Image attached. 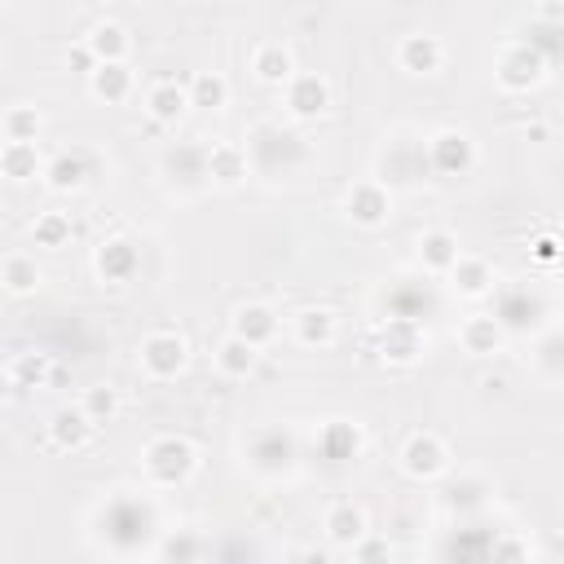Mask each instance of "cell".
Returning <instances> with one entry per match:
<instances>
[{
	"label": "cell",
	"mask_w": 564,
	"mask_h": 564,
	"mask_svg": "<svg viewBox=\"0 0 564 564\" xmlns=\"http://www.w3.org/2000/svg\"><path fill=\"white\" fill-rule=\"evenodd\" d=\"M141 463H145L150 485H159V489H176V485H185V480L194 476V467H198V449H194L185 436L167 432V436H154V441L145 445Z\"/></svg>",
	"instance_id": "6da1fadb"
},
{
	"label": "cell",
	"mask_w": 564,
	"mask_h": 564,
	"mask_svg": "<svg viewBox=\"0 0 564 564\" xmlns=\"http://www.w3.org/2000/svg\"><path fill=\"white\" fill-rule=\"evenodd\" d=\"M137 361L154 383H167L189 366V344L181 330H150L137 348Z\"/></svg>",
	"instance_id": "7a4b0ae2"
},
{
	"label": "cell",
	"mask_w": 564,
	"mask_h": 564,
	"mask_svg": "<svg viewBox=\"0 0 564 564\" xmlns=\"http://www.w3.org/2000/svg\"><path fill=\"white\" fill-rule=\"evenodd\" d=\"M494 79H498V88H507V93H529V88H538V84L546 79V57H542L538 48H529L524 40H520V44H507V48L498 53Z\"/></svg>",
	"instance_id": "3957f363"
},
{
	"label": "cell",
	"mask_w": 564,
	"mask_h": 564,
	"mask_svg": "<svg viewBox=\"0 0 564 564\" xmlns=\"http://www.w3.org/2000/svg\"><path fill=\"white\" fill-rule=\"evenodd\" d=\"M427 163L441 176H467L476 167V141L463 128H441L427 137Z\"/></svg>",
	"instance_id": "277c9868"
},
{
	"label": "cell",
	"mask_w": 564,
	"mask_h": 564,
	"mask_svg": "<svg viewBox=\"0 0 564 564\" xmlns=\"http://www.w3.org/2000/svg\"><path fill=\"white\" fill-rule=\"evenodd\" d=\"M449 467V449L436 432H410L401 445V471L410 480H436Z\"/></svg>",
	"instance_id": "5b68a950"
},
{
	"label": "cell",
	"mask_w": 564,
	"mask_h": 564,
	"mask_svg": "<svg viewBox=\"0 0 564 564\" xmlns=\"http://www.w3.org/2000/svg\"><path fill=\"white\" fill-rule=\"evenodd\" d=\"M282 101H286V110L295 119H322L330 110V79L313 75V70H295L282 84Z\"/></svg>",
	"instance_id": "8992f818"
},
{
	"label": "cell",
	"mask_w": 564,
	"mask_h": 564,
	"mask_svg": "<svg viewBox=\"0 0 564 564\" xmlns=\"http://www.w3.org/2000/svg\"><path fill=\"white\" fill-rule=\"evenodd\" d=\"M93 273L101 278V282H132L137 273H141V247L132 242V238H123V234H115V238H101L97 242V251H93Z\"/></svg>",
	"instance_id": "52a82bcc"
},
{
	"label": "cell",
	"mask_w": 564,
	"mask_h": 564,
	"mask_svg": "<svg viewBox=\"0 0 564 564\" xmlns=\"http://www.w3.org/2000/svg\"><path fill=\"white\" fill-rule=\"evenodd\" d=\"M344 216H348L357 229H379V225H388V216H392V194H388L379 181H357V185H348V194H344Z\"/></svg>",
	"instance_id": "ba28073f"
},
{
	"label": "cell",
	"mask_w": 564,
	"mask_h": 564,
	"mask_svg": "<svg viewBox=\"0 0 564 564\" xmlns=\"http://www.w3.org/2000/svg\"><path fill=\"white\" fill-rule=\"evenodd\" d=\"M379 357L388 366H414L423 357V330L414 317H392L379 335Z\"/></svg>",
	"instance_id": "9c48e42d"
},
{
	"label": "cell",
	"mask_w": 564,
	"mask_h": 564,
	"mask_svg": "<svg viewBox=\"0 0 564 564\" xmlns=\"http://www.w3.org/2000/svg\"><path fill=\"white\" fill-rule=\"evenodd\" d=\"M291 335L304 348H330L335 335H339V317L326 304H304V308L291 313Z\"/></svg>",
	"instance_id": "30bf717a"
},
{
	"label": "cell",
	"mask_w": 564,
	"mask_h": 564,
	"mask_svg": "<svg viewBox=\"0 0 564 564\" xmlns=\"http://www.w3.org/2000/svg\"><path fill=\"white\" fill-rule=\"evenodd\" d=\"M441 62H445V44H441L436 35H427V31L401 35V44H397V66H401L405 75H436Z\"/></svg>",
	"instance_id": "8fae6325"
},
{
	"label": "cell",
	"mask_w": 564,
	"mask_h": 564,
	"mask_svg": "<svg viewBox=\"0 0 564 564\" xmlns=\"http://www.w3.org/2000/svg\"><path fill=\"white\" fill-rule=\"evenodd\" d=\"M458 344H463V352H471V357H494V352L507 348V330H502V322H498L494 313H471V317H463V326H458Z\"/></svg>",
	"instance_id": "7c38bea8"
},
{
	"label": "cell",
	"mask_w": 564,
	"mask_h": 564,
	"mask_svg": "<svg viewBox=\"0 0 564 564\" xmlns=\"http://www.w3.org/2000/svg\"><path fill=\"white\" fill-rule=\"evenodd\" d=\"M145 115L154 123H163V128H176L189 115V93L181 84H172V79H159V84L145 88Z\"/></svg>",
	"instance_id": "4fadbf2b"
},
{
	"label": "cell",
	"mask_w": 564,
	"mask_h": 564,
	"mask_svg": "<svg viewBox=\"0 0 564 564\" xmlns=\"http://www.w3.org/2000/svg\"><path fill=\"white\" fill-rule=\"evenodd\" d=\"M203 176H212L220 189H234L247 181V150L234 145V141H220L203 154Z\"/></svg>",
	"instance_id": "5bb4252c"
},
{
	"label": "cell",
	"mask_w": 564,
	"mask_h": 564,
	"mask_svg": "<svg viewBox=\"0 0 564 564\" xmlns=\"http://www.w3.org/2000/svg\"><path fill=\"white\" fill-rule=\"evenodd\" d=\"M229 330H234L238 339L256 344V348H269V344L278 339V313H273L269 304H242V308H234Z\"/></svg>",
	"instance_id": "9a60e30c"
},
{
	"label": "cell",
	"mask_w": 564,
	"mask_h": 564,
	"mask_svg": "<svg viewBox=\"0 0 564 564\" xmlns=\"http://www.w3.org/2000/svg\"><path fill=\"white\" fill-rule=\"evenodd\" d=\"M93 432H97V423H93V419H88L79 405L57 410V414L48 419V445H53V449H66V454L84 449V445L93 441Z\"/></svg>",
	"instance_id": "2e32d148"
},
{
	"label": "cell",
	"mask_w": 564,
	"mask_h": 564,
	"mask_svg": "<svg viewBox=\"0 0 564 564\" xmlns=\"http://www.w3.org/2000/svg\"><path fill=\"white\" fill-rule=\"evenodd\" d=\"M322 529H326L330 546L348 551V546L370 529V520H366V511H361L357 502H330V507H326V516H322Z\"/></svg>",
	"instance_id": "e0dca14e"
},
{
	"label": "cell",
	"mask_w": 564,
	"mask_h": 564,
	"mask_svg": "<svg viewBox=\"0 0 564 564\" xmlns=\"http://www.w3.org/2000/svg\"><path fill=\"white\" fill-rule=\"evenodd\" d=\"M212 357H216V370H220L225 379H251L256 366H260V348L247 344V339H238L234 330L212 348Z\"/></svg>",
	"instance_id": "ac0fdd59"
},
{
	"label": "cell",
	"mask_w": 564,
	"mask_h": 564,
	"mask_svg": "<svg viewBox=\"0 0 564 564\" xmlns=\"http://www.w3.org/2000/svg\"><path fill=\"white\" fill-rule=\"evenodd\" d=\"M251 75H256L260 84H269V88H282V84L295 75V57H291V48L278 44V40H264V44L251 53Z\"/></svg>",
	"instance_id": "d6986e66"
},
{
	"label": "cell",
	"mask_w": 564,
	"mask_h": 564,
	"mask_svg": "<svg viewBox=\"0 0 564 564\" xmlns=\"http://www.w3.org/2000/svg\"><path fill=\"white\" fill-rule=\"evenodd\" d=\"M40 176H44V185L57 189V194L84 189V181H88V154H84V150H62V154H53V159L44 163Z\"/></svg>",
	"instance_id": "ffe728a7"
},
{
	"label": "cell",
	"mask_w": 564,
	"mask_h": 564,
	"mask_svg": "<svg viewBox=\"0 0 564 564\" xmlns=\"http://www.w3.org/2000/svg\"><path fill=\"white\" fill-rule=\"evenodd\" d=\"M449 286H454L458 295H467V300H485V295L494 291V269H489V260H480V256H458V260L449 264Z\"/></svg>",
	"instance_id": "44dd1931"
},
{
	"label": "cell",
	"mask_w": 564,
	"mask_h": 564,
	"mask_svg": "<svg viewBox=\"0 0 564 564\" xmlns=\"http://www.w3.org/2000/svg\"><path fill=\"white\" fill-rule=\"evenodd\" d=\"M84 44L93 48V57L97 62H128V48H132V35H128V26L123 22H93L88 26V35H84Z\"/></svg>",
	"instance_id": "7402d4cb"
},
{
	"label": "cell",
	"mask_w": 564,
	"mask_h": 564,
	"mask_svg": "<svg viewBox=\"0 0 564 564\" xmlns=\"http://www.w3.org/2000/svg\"><path fill=\"white\" fill-rule=\"evenodd\" d=\"M88 93L97 97V101H128V93H132V70H128V62H97L93 70H88Z\"/></svg>",
	"instance_id": "603a6c76"
},
{
	"label": "cell",
	"mask_w": 564,
	"mask_h": 564,
	"mask_svg": "<svg viewBox=\"0 0 564 564\" xmlns=\"http://www.w3.org/2000/svg\"><path fill=\"white\" fill-rule=\"evenodd\" d=\"M317 449H322L330 463H348V458L361 454V427L348 423V419H330V423H322V432H317Z\"/></svg>",
	"instance_id": "cb8c5ba5"
},
{
	"label": "cell",
	"mask_w": 564,
	"mask_h": 564,
	"mask_svg": "<svg viewBox=\"0 0 564 564\" xmlns=\"http://www.w3.org/2000/svg\"><path fill=\"white\" fill-rule=\"evenodd\" d=\"M40 172H44V159H40L35 141H4V145H0V176H4V181L26 185V181H35Z\"/></svg>",
	"instance_id": "d4e9b609"
},
{
	"label": "cell",
	"mask_w": 564,
	"mask_h": 564,
	"mask_svg": "<svg viewBox=\"0 0 564 564\" xmlns=\"http://www.w3.org/2000/svg\"><path fill=\"white\" fill-rule=\"evenodd\" d=\"M458 238L449 229H423L419 234V264L432 273H449V264L458 260Z\"/></svg>",
	"instance_id": "484cf974"
},
{
	"label": "cell",
	"mask_w": 564,
	"mask_h": 564,
	"mask_svg": "<svg viewBox=\"0 0 564 564\" xmlns=\"http://www.w3.org/2000/svg\"><path fill=\"white\" fill-rule=\"evenodd\" d=\"M251 458H256V467H260V471H286V467H291V458H295V445H291V436H286L282 427H269V432H260V436H256Z\"/></svg>",
	"instance_id": "4316f807"
},
{
	"label": "cell",
	"mask_w": 564,
	"mask_h": 564,
	"mask_svg": "<svg viewBox=\"0 0 564 564\" xmlns=\"http://www.w3.org/2000/svg\"><path fill=\"white\" fill-rule=\"evenodd\" d=\"M185 93H189V110H225L229 106V79L220 70H198Z\"/></svg>",
	"instance_id": "83f0119b"
},
{
	"label": "cell",
	"mask_w": 564,
	"mask_h": 564,
	"mask_svg": "<svg viewBox=\"0 0 564 564\" xmlns=\"http://www.w3.org/2000/svg\"><path fill=\"white\" fill-rule=\"evenodd\" d=\"M40 282H44V273H40L35 256H4V264H0V286H4L9 295H31V291H40Z\"/></svg>",
	"instance_id": "f1b7e54d"
},
{
	"label": "cell",
	"mask_w": 564,
	"mask_h": 564,
	"mask_svg": "<svg viewBox=\"0 0 564 564\" xmlns=\"http://www.w3.org/2000/svg\"><path fill=\"white\" fill-rule=\"evenodd\" d=\"M9 375H13V388H44L53 379V357L48 352H18L9 361Z\"/></svg>",
	"instance_id": "f546056e"
},
{
	"label": "cell",
	"mask_w": 564,
	"mask_h": 564,
	"mask_svg": "<svg viewBox=\"0 0 564 564\" xmlns=\"http://www.w3.org/2000/svg\"><path fill=\"white\" fill-rule=\"evenodd\" d=\"M70 234H75V225H70V216H66V212H40V216H35V225H31L35 247H48V251L66 247V242H70Z\"/></svg>",
	"instance_id": "4dcf8cb0"
},
{
	"label": "cell",
	"mask_w": 564,
	"mask_h": 564,
	"mask_svg": "<svg viewBox=\"0 0 564 564\" xmlns=\"http://www.w3.org/2000/svg\"><path fill=\"white\" fill-rule=\"evenodd\" d=\"M119 388L115 383H93V388H84V397H79V410L101 427V423H110L115 414H119Z\"/></svg>",
	"instance_id": "1f68e13d"
},
{
	"label": "cell",
	"mask_w": 564,
	"mask_h": 564,
	"mask_svg": "<svg viewBox=\"0 0 564 564\" xmlns=\"http://www.w3.org/2000/svg\"><path fill=\"white\" fill-rule=\"evenodd\" d=\"M40 128H44V119H40V110H35V106H9V110H4V119H0L4 141H35V137H40Z\"/></svg>",
	"instance_id": "d6a6232c"
},
{
	"label": "cell",
	"mask_w": 564,
	"mask_h": 564,
	"mask_svg": "<svg viewBox=\"0 0 564 564\" xmlns=\"http://www.w3.org/2000/svg\"><path fill=\"white\" fill-rule=\"evenodd\" d=\"M348 555H352V560H392V542H388V538H375V533L366 529V533L348 546Z\"/></svg>",
	"instance_id": "836d02e7"
},
{
	"label": "cell",
	"mask_w": 564,
	"mask_h": 564,
	"mask_svg": "<svg viewBox=\"0 0 564 564\" xmlns=\"http://www.w3.org/2000/svg\"><path fill=\"white\" fill-rule=\"evenodd\" d=\"M529 48H538L542 57H546V66L555 62V18H546V22H538L533 31H529V40H524Z\"/></svg>",
	"instance_id": "e575fe53"
},
{
	"label": "cell",
	"mask_w": 564,
	"mask_h": 564,
	"mask_svg": "<svg viewBox=\"0 0 564 564\" xmlns=\"http://www.w3.org/2000/svg\"><path fill=\"white\" fill-rule=\"evenodd\" d=\"M529 256H533L538 264L555 269V264H560V234H551V229H546V234H538V238L529 242Z\"/></svg>",
	"instance_id": "d590c367"
},
{
	"label": "cell",
	"mask_w": 564,
	"mask_h": 564,
	"mask_svg": "<svg viewBox=\"0 0 564 564\" xmlns=\"http://www.w3.org/2000/svg\"><path fill=\"white\" fill-rule=\"evenodd\" d=\"M203 546L194 542V538H167L163 546H159V560H194Z\"/></svg>",
	"instance_id": "8d00e7d4"
},
{
	"label": "cell",
	"mask_w": 564,
	"mask_h": 564,
	"mask_svg": "<svg viewBox=\"0 0 564 564\" xmlns=\"http://www.w3.org/2000/svg\"><path fill=\"white\" fill-rule=\"evenodd\" d=\"M66 66H70L75 75H84V79H88V70L97 66V57H93V48H88V44H75V48L66 53Z\"/></svg>",
	"instance_id": "74e56055"
},
{
	"label": "cell",
	"mask_w": 564,
	"mask_h": 564,
	"mask_svg": "<svg viewBox=\"0 0 564 564\" xmlns=\"http://www.w3.org/2000/svg\"><path fill=\"white\" fill-rule=\"evenodd\" d=\"M494 555H529V546L524 542H498Z\"/></svg>",
	"instance_id": "f35d334b"
},
{
	"label": "cell",
	"mask_w": 564,
	"mask_h": 564,
	"mask_svg": "<svg viewBox=\"0 0 564 564\" xmlns=\"http://www.w3.org/2000/svg\"><path fill=\"white\" fill-rule=\"evenodd\" d=\"M13 397V375H9V366H0V405Z\"/></svg>",
	"instance_id": "ab89813d"
}]
</instances>
